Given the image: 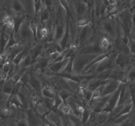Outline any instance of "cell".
<instances>
[{
	"label": "cell",
	"instance_id": "6da1fadb",
	"mask_svg": "<svg viewBox=\"0 0 135 126\" xmlns=\"http://www.w3.org/2000/svg\"><path fill=\"white\" fill-rule=\"evenodd\" d=\"M98 55L95 54H76L74 59L73 73L81 74L86 67Z\"/></svg>",
	"mask_w": 135,
	"mask_h": 126
},
{
	"label": "cell",
	"instance_id": "7a4b0ae2",
	"mask_svg": "<svg viewBox=\"0 0 135 126\" xmlns=\"http://www.w3.org/2000/svg\"><path fill=\"white\" fill-rule=\"evenodd\" d=\"M110 51V50H109ZM109 51L108 50L102 48L100 45V42H94L91 44L86 45L83 47H80L76 54H95V55H100V54L105 53Z\"/></svg>",
	"mask_w": 135,
	"mask_h": 126
},
{
	"label": "cell",
	"instance_id": "3957f363",
	"mask_svg": "<svg viewBox=\"0 0 135 126\" xmlns=\"http://www.w3.org/2000/svg\"><path fill=\"white\" fill-rule=\"evenodd\" d=\"M93 34V28H92L91 24L85 26V27L83 28L79 35H77V37H76L73 43H76L79 47L84 45L90 39L92 38Z\"/></svg>",
	"mask_w": 135,
	"mask_h": 126
},
{
	"label": "cell",
	"instance_id": "277c9868",
	"mask_svg": "<svg viewBox=\"0 0 135 126\" xmlns=\"http://www.w3.org/2000/svg\"><path fill=\"white\" fill-rule=\"evenodd\" d=\"M123 83H121L120 86L118 87V89L113 94H111V97H109V100H108V102L105 104L102 112L110 113L114 110L115 108L117 106V102H118L119 98L120 93H121V89H122L123 87Z\"/></svg>",
	"mask_w": 135,
	"mask_h": 126
},
{
	"label": "cell",
	"instance_id": "5b68a950",
	"mask_svg": "<svg viewBox=\"0 0 135 126\" xmlns=\"http://www.w3.org/2000/svg\"><path fill=\"white\" fill-rule=\"evenodd\" d=\"M19 35L21 39L24 41L30 40L32 38L34 39L33 32L30 27V21H29L27 18L25 19L22 24L21 25L19 30Z\"/></svg>",
	"mask_w": 135,
	"mask_h": 126
},
{
	"label": "cell",
	"instance_id": "8992f818",
	"mask_svg": "<svg viewBox=\"0 0 135 126\" xmlns=\"http://www.w3.org/2000/svg\"><path fill=\"white\" fill-rule=\"evenodd\" d=\"M122 83L119 80L116 79H111L106 84L104 85L102 97L112 94L118 89L120 85Z\"/></svg>",
	"mask_w": 135,
	"mask_h": 126
},
{
	"label": "cell",
	"instance_id": "52a82bcc",
	"mask_svg": "<svg viewBox=\"0 0 135 126\" xmlns=\"http://www.w3.org/2000/svg\"><path fill=\"white\" fill-rule=\"evenodd\" d=\"M103 30L104 32L111 38V39L115 41L117 36V31H116L115 24L111 20H107L104 21L102 24Z\"/></svg>",
	"mask_w": 135,
	"mask_h": 126
},
{
	"label": "cell",
	"instance_id": "ba28073f",
	"mask_svg": "<svg viewBox=\"0 0 135 126\" xmlns=\"http://www.w3.org/2000/svg\"><path fill=\"white\" fill-rule=\"evenodd\" d=\"M70 58H65L63 60L61 61L56 62H53L50 64L48 66V70L51 72V74H57L61 72L66 66V64L68 63Z\"/></svg>",
	"mask_w": 135,
	"mask_h": 126
},
{
	"label": "cell",
	"instance_id": "9c48e42d",
	"mask_svg": "<svg viewBox=\"0 0 135 126\" xmlns=\"http://www.w3.org/2000/svg\"><path fill=\"white\" fill-rule=\"evenodd\" d=\"M29 86L32 90L35 91L37 94L42 97V81L39 80L34 75H31L30 80L28 82Z\"/></svg>",
	"mask_w": 135,
	"mask_h": 126
},
{
	"label": "cell",
	"instance_id": "30bf717a",
	"mask_svg": "<svg viewBox=\"0 0 135 126\" xmlns=\"http://www.w3.org/2000/svg\"><path fill=\"white\" fill-rule=\"evenodd\" d=\"M44 48V44L43 43H38L37 44L34 45V46L30 48V51H29L28 53L31 56L32 59L33 60V62H35L38 58L40 56L42 52V50Z\"/></svg>",
	"mask_w": 135,
	"mask_h": 126
},
{
	"label": "cell",
	"instance_id": "8fae6325",
	"mask_svg": "<svg viewBox=\"0 0 135 126\" xmlns=\"http://www.w3.org/2000/svg\"><path fill=\"white\" fill-rule=\"evenodd\" d=\"M26 18V16L23 15V14H21L19 13H17L16 14H15V16L13 17V19L14 21V28H13V31H14L15 35H16L18 34L19 32V30L21 28V25L22 24L24 21L25 20V19Z\"/></svg>",
	"mask_w": 135,
	"mask_h": 126
},
{
	"label": "cell",
	"instance_id": "7c38bea8",
	"mask_svg": "<svg viewBox=\"0 0 135 126\" xmlns=\"http://www.w3.org/2000/svg\"><path fill=\"white\" fill-rule=\"evenodd\" d=\"M111 79H107V80H102V79L96 78V77H94V78L92 79V80H90L89 83H88V87H87V89H90V90L94 91L96 90L97 88H98L99 87L101 86L102 85H105L106 84L108 81L110 80Z\"/></svg>",
	"mask_w": 135,
	"mask_h": 126
},
{
	"label": "cell",
	"instance_id": "4fadbf2b",
	"mask_svg": "<svg viewBox=\"0 0 135 126\" xmlns=\"http://www.w3.org/2000/svg\"><path fill=\"white\" fill-rule=\"evenodd\" d=\"M6 27L7 25H5L3 29L0 34V55L5 51V48H6L9 39V34H6L5 31Z\"/></svg>",
	"mask_w": 135,
	"mask_h": 126
},
{
	"label": "cell",
	"instance_id": "5bb4252c",
	"mask_svg": "<svg viewBox=\"0 0 135 126\" xmlns=\"http://www.w3.org/2000/svg\"><path fill=\"white\" fill-rule=\"evenodd\" d=\"M15 85V82L13 78H9L7 79L6 81L4 83L3 87V93L6 95L9 96L11 93L12 90H13V87H14Z\"/></svg>",
	"mask_w": 135,
	"mask_h": 126
},
{
	"label": "cell",
	"instance_id": "9a60e30c",
	"mask_svg": "<svg viewBox=\"0 0 135 126\" xmlns=\"http://www.w3.org/2000/svg\"><path fill=\"white\" fill-rule=\"evenodd\" d=\"M126 55L123 53V52H119L117 55V57L115 59L116 67H117L119 68H121V70H123L125 68V67L126 66Z\"/></svg>",
	"mask_w": 135,
	"mask_h": 126
},
{
	"label": "cell",
	"instance_id": "2e32d148",
	"mask_svg": "<svg viewBox=\"0 0 135 126\" xmlns=\"http://www.w3.org/2000/svg\"><path fill=\"white\" fill-rule=\"evenodd\" d=\"M9 105L15 106L17 109L20 108H25L24 107L23 104L22 103L21 99L19 98V97H18L17 94L13 96V97H11L10 98L8 99L7 103V106L9 107Z\"/></svg>",
	"mask_w": 135,
	"mask_h": 126
},
{
	"label": "cell",
	"instance_id": "e0dca14e",
	"mask_svg": "<svg viewBox=\"0 0 135 126\" xmlns=\"http://www.w3.org/2000/svg\"><path fill=\"white\" fill-rule=\"evenodd\" d=\"M50 17V10L47 8L44 7L41 9L40 16V22L41 24H44L49 20Z\"/></svg>",
	"mask_w": 135,
	"mask_h": 126
},
{
	"label": "cell",
	"instance_id": "ac0fdd59",
	"mask_svg": "<svg viewBox=\"0 0 135 126\" xmlns=\"http://www.w3.org/2000/svg\"><path fill=\"white\" fill-rule=\"evenodd\" d=\"M27 50L26 49L24 48L22 51H20L18 54L15 56V57L14 58V59L13 60L12 62L13 64H14L15 65H20L21 62H22V60H23L24 57L26 56V55L27 54Z\"/></svg>",
	"mask_w": 135,
	"mask_h": 126
},
{
	"label": "cell",
	"instance_id": "d6986e66",
	"mask_svg": "<svg viewBox=\"0 0 135 126\" xmlns=\"http://www.w3.org/2000/svg\"><path fill=\"white\" fill-rule=\"evenodd\" d=\"M75 55L71 56L69 60L68 63L66 64L65 68H63V70L61 72V73H65V74H71L73 73V62L74 59H75Z\"/></svg>",
	"mask_w": 135,
	"mask_h": 126
},
{
	"label": "cell",
	"instance_id": "ffe728a7",
	"mask_svg": "<svg viewBox=\"0 0 135 126\" xmlns=\"http://www.w3.org/2000/svg\"><path fill=\"white\" fill-rule=\"evenodd\" d=\"M92 110L90 108L85 107L84 111L82 113V116H81V121L82 123L83 124H86L87 122H88V120L90 119V118L91 114H92Z\"/></svg>",
	"mask_w": 135,
	"mask_h": 126
},
{
	"label": "cell",
	"instance_id": "44dd1931",
	"mask_svg": "<svg viewBox=\"0 0 135 126\" xmlns=\"http://www.w3.org/2000/svg\"><path fill=\"white\" fill-rule=\"evenodd\" d=\"M18 43L17 42V39H16L14 31H13V30H12L11 31L10 34H9V41H8V43L6 46V48H5V50L9 49V48L16 45L18 44Z\"/></svg>",
	"mask_w": 135,
	"mask_h": 126
},
{
	"label": "cell",
	"instance_id": "7402d4cb",
	"mask_svg": "<svg viewBox=\"0 0 135 126\" xmlns=\"http://www.w3.org/2000/svg\"><path fill=\"white\" fill-rule=\"evenodd\" d=\"M33 64H34V62H33V60L32 59L31 56H30L28 52H27L26 56L24 57L23 60H22V62L20 64V66L21 67H27V68H28L30 66H31Z\"/></svg>",
	"mask_w": 135,
	"mask_h": 126
},
{
	"label": "cell",
	"instance_id": "603a6c76",
	"mask_svg": "<svg viewBox=\"0 0 135 126\" xmlns=\"http://www.w3.org/2000/svg\"><path fill=\"white\" fill-rule=\"evenodd\" d=\"M12 8L13 10L17 13H20L23 11V5L19 0H13L12 2Z\"/></svg>",
	"mask_w": 135,
	"mask_h": 126
},
{
	"label": "cell",
	"instance_id": "cb8c5ba5",
	"mask_svg": "<svg viewBox=\"0 0 135 126\" xmlns=\"http://www.w3.org/2000/svg\"><path fill=\"white\" fill-rule=\"evenodd\" d=\"M30 76H31V74H30L29 69L28 68L27 70L22 75L19 81L22 84V85H28L29 82V80H30Z\"/></svg>",
	"mask_w": 135,
	"mask_h": 126
},
{
	"label": "cell",
	"instance_id": "d4e9b609",
	"mask_svg": "<svg viewBox=\"0 0 135 126\" xmlns=\"http://www.w3.org/2000/svg\"><path fill=\"white\" fill-rule=\"evenodd\" d=\"M100 45L102 46V47L105 49L108 50L109 51L110 49H109V46L111 45V42H110V39L108 37L103 36L102 37L101 39L100 40Z\"/></svg>",
	"mask_w": 135,
	"mask_h": 126
},
{
	"label": "cell",
	"instance_id": "484cf974",
	"mask_svg": "<svg viewBox=\"0 0 135 126\" xmlns=\"http://www.w3.org/2000/svg\"><path fill=\"white\" fill-rule=\"evenodd\" d=\"M71 122H72L73 125H83L82 123V121H81V118L80 117L77 116L73 114H67Z\"/></svg>",
	"mask_w": 135,
	"mask_h": 126
},
{
	"label": "cell",
	"instance_id": "4316f807",
	"mask_svg": "<svg viewBox=\"0 0 135 126\" xmlns=\"http://www.w3.org/2000/svg\"><path fill=\"white\" fill-rule=\"evenodd\" d=\"M90 24H91L90 19H89V18H84V17L80 18L76 23V26L80 28H84Z\"/></svg>",
	"mask_w": 135,
	"mask_h": 126
},
{
	"label": "cell",
	"instance_id": "83f0119b",
	"mask_svg": "<svg viewBox=\"0 0 135 126\" xmlns=\"http://www.w3.org/2000/svg\"><path fill=\"white\" fill-rule=\"evenodd\" d=\"M63 102V99H62L61 97H60V95L58 94L57 92L56 91L55 96V97H54V108H53L52 110H57V109H58V108L60 106V105Z\"/></svg>",
	"mask_w": 135,
	"mask_h": 126
},
{
	"label": "cell",
	"instance_id": "f1b7e54d",
	"mask_svg": "<svg viewBox=\"0 0 135 126\" xmlns=\"http://www.w3.org/2000/svg\"><path fill=\"white\" fill-rule=\"evenodd\" d=\"M56 93V91L54 90H47L44 88L42 89V97H47V98H54Z\"/></svg>",
	"mask_w": 135,
	"mask_h": 126
},
{
	"label": "cell",
	"instance_id": "f546056e",
	"mask_svg": "<svg viewBox=\"0 0 135 126\" xmlns=\"http://www.w3.org/2000/svg\"><path fill=\"white\" fill-rule=\"evenodd\" d=\"M127 77L128 80L130 82H133L135 80V66L132 67L131 69L127 72Z\"/></svg>",
	"mask_w": 135,
	"mask_h": 126
},
{
	"label": "cell",
	"instance_id": "4dcf8cb0",
	"mask_svg": "<svg viewBox=\"0 0 135 126\" xmlns=\"http://www.w3.org/2000/svg\"><path fill=\"white\" fill-rule=\"evenodd\" d=\"M59 3L61 5L62 7L66 10V12L70 10L69 5V3L67 1V0H59Z\"/></svg>",
	"mask_w": 135,
	"mask_h": 126
},
{
	"label": "cell",
	"instance_id": "1f68e13d",
	"mask_svg": "<svg viewBox=\"0 0 135 126\" xmlns=\"http://www.w3.org/2000/svg\"><path fill=\"white\" fill-rule=\"evenodd\" d=\"M44 3L45 7L47 8L49 10H51L53 7V1L52 0H42Z\"/></svg>",
	"mask_w": 135,
	"mask_h": 126
},
{
	"label": "cell",
	"instance_id": "d6a6232c",
	"mask_svg": "<svg viewBox=\"0 0 135 126\" xmlns=\"http://www.w3.org/2000/svg\"><path fill=\"white\" fill-rule=\"evenodd\" d=\"M11 114V110H10L9 107H7V106L6 108L3 109V116H10Z\"/></svg>",
	"mask_w": 135,
	"mask_h": 126
},
{
	"label": "cell",
	"instance_id": "836d02e7",
	"mask_svg": "<svg viewBox=\"0 0 135 126\" xmlns=\"http://www.w3.org/2000/svg\"><path fill=\"white\" fill-rule=\"evenodd\" d=\"M11 18L10 15H9V14H7V15H5V17H3V23L5 24V25H7V24L8 22L11 20Z\"/></svg>",
	"mask_w": 135,
	"mask_h": 126
},
{
	"label": "cell",
	"instance_id": "e575fe53",
	"mask_svg": "<svg viewBox=\"0 0 135 126\" xmlns=\"http://www.w3.org/2000/svg\"><path fill=\"white\" fill-rule=\"evenodd\" d=\"M7 27L10 28L11 30H13V28H14V21H13V18L11 19V20L7 24Z\"/></svg>",
	"mask_w": 135,
	"mask_h": 126
},
{
	"label": "cell",
	"instance_id": "d590c367",
	"mask_svg": "<svg viewBox=\"0 0 135 126\" xmlns=\"http://www.w3.org/2000/svg\"><path fill=\"white\" fill-rule=\"evenodd\" d=\"M107 1H108V3L110 6H113L116 3V0H107Z\"/></svg>",
	"mask_w": 135,
	"mask_h": 126
},
{
	"label": "cell",
	"instance_id": "8d00e7d4",
	"mask_svg": "<svg viewBox=\"0 0 135 126\" xmlns=\"http://www.w3.org/2000/svg\"><path fill=\"white\" fill-rule=\"evenodd\" d=\"M5 95H6V94H4L3 92L2 93H0V102H1L4 99V96Z\"/></svg>",
	"mask_w": 135,
	"mask_h": 126
},
{
	"label": "cell",
	"instance_id": "74e56055",
	"mask_svg": "<svg viewBox=\"0 0 135 126\" xmlns=\"http://www.w3.org/2000/svg\"><path fill=\"white\" fill-rule=\"evenodd\" d=\"M3 64H4V63H3V62L0 63V70H2L3 68Z\"/></svg>",
	"mask_w": 135,
	"mask_h": 126
},
{
	"label": "cell",
	"instance_id": "f35d334b",
	"mask_svg": "<svg viewBox=\"0 0 135 126\" xmlns=\"http://www.w3.org/2000/svg\"><path fill=\"white\" fill-rule=\"evenodd\" d=\"M1 62H3V61H2V59H1V55H0V63Z\"/></svg>",
	"mask_w": 135,
	"mask_h": 126
},
{
	"label": "cell",
	"instance_id": "ab89813d",
	"mask_svg": "<svg viewBox=\"0 0 135 126\" xmlns=\"http://www.w3.org/2000/svg\"><path fill=\"white\" fill-rule=\"evenodd\" d=\"M33 1H34V3H36V1H38V0H33Z\"/></svg>",
	"mask_w": 135,
	"mask_h": 126
},
{
	"label": "cell",
	"instance_id": "60d3db41",
	"mask_svg": "<svg viewBox=\"0 0 135 126\" xmlns=\"http://www.w3.org/2000/svg\"><path fill=\"white\" fill-rule=\"evenodd\" d=\"M0 34H1V33H0Z\"/></svg>",
	"mask_w": 135,
	"mask_h": 126
}]
</instances>
